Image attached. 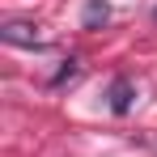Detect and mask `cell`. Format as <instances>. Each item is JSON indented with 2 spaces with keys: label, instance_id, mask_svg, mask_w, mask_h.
Returning <instances> with one entry per match:
<instances>
[{
  "label": "cell",
  "instance_id": "6da1fadb",
  "mask_svg": "<svg viewBox=\"0 0 157 157\" xmlns=\"http://www.w3.org/2000/svg\"><path fill=\"white\" fill-rule=\"evenodd\" d=\"M0 38H4L9 47H34V51L47 47V38L38 34L34 21H4V26H0Z\"/></svg>",
  "mask_w": 157,
  "mask_h": 157
},
{
  "label": "cell",
  "instance_id": "3957f363",
  "mask_svg": "<svg viewBox=\"0 0 157 157\" xmlns=\"http://www.w3.org/2000/svg\"><path fill=\"white\" fill-rule=\"evenodd\" d=\"M110 21V4L106 0H85V13H81V26L85 30H98Z\"/></svg>",
  "mask_w": 157,
  "mask_h": 157
},
{
  "label": "cell",
  "instance_id": "277c9868",
  "mask_svg": "<svg viewBox=\"0 0 157 157\" xmlns=\"http://www.w3.org/2000/svg\"><path fill=\"white\" fill-rule=\"evenodd\" d=\"M77 77H81V64H77V59H64V64H59V72L51 77V85L59 89V85H68V81H77Z\"/></svg>",
  "mask_w": 157,
  "mask_h": 157
},
{
  "label": "cell",
  "instance_id": "7a4b0ae2",
  "mask_svg": "<svg viewBox=\"0 0 157 157\" xmlns=\"http://www.w3.org/2000/svg\"><path fill=\"white\" fill-rule=\"evenodd\" d=\"M132 102H136V85H132L128 77H115L110 81V89H106V106H110V115H128L132 110Z\"/></svg>",
  "mask_w": 157,
  "mask_h": 157
}]
</instances>
